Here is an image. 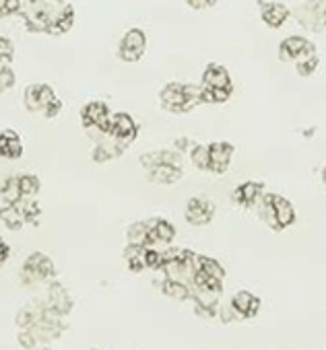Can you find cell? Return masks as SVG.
Segmentation results:
<instances>
[{
  "instance_id": "obj_9",
  "label": "cell",
  "mask_w": 326,
  "mask_h": 350,
  "mask_svg": "<svg viewBox=\"0 0 326 350\" xmlns=\"http://www.w3.org/2000/svg\"><path fill=\"white\" fill-rule=\"evenodd\" d=\"M186 221L195 227H203V225H209L215 217V206L211 200L207 198H201V196H195L188 200L186 204V213H184Z\"/></svg>"
},
{
  "instance_id": "obj_20",
  "label": "cell",
  "mask_w": 326,
  "mask_h": 350,
  "mask_svg": "<svg viewBox=\"0 0 326 350\" xmlns=\"http://www.w3.org/2000/svg\"><path fill=\"white\" fill-rule=\"evenodd\" d=\"M203 85L211 89H221V87H234L231 77L225 66L221 64H209L203 72Z\"/></svg>"
},
{
  "instance_id": "obj_17",
  "label": "cell",
  "mask_w": 326,
  "mask_h": 350,
  "mask_svg": "<svg viewBox=\"0 0 326 350\" xmlns=\"http://www.w3.org/2000/svg\"><path fill=\"white\" fill-rule=\"evenodd\" d=\"M108 118H110V109H108V105L103 101H89L81 109V122H83V126L97 124V126L108 128Z\"/></svg>"
},
{
  "instance_id": "obj_28",
  "label": "cell",
  "mask_w": 326,
  "mask_h": 350,
  "mask_svg": "<svg viewBox=\"0 0 326 350\" xmlns=\"http://www.w3.org/2000/svg\"><path fill=\"white\" fill-rule=\"evenodd\" d=\"M197 270H201V272H205V274H209V276H213V278H219V280L225 278L223 266H221L217 260L207 258V256H199V254H197Z\"/></svg>"
},
{
  "instance_id": "obj_34",
  "label": "cell",
  "mask_w": 326,
  "mask_h": 350,
  "mask_svg": "<svg viewBox=\"0 0 326 350\" xmlns=\"http://www.w3.org/2000/svg\"><path fill=\"white\" fill-rule=\"evenodd\" d=\"M15 81H17L15 70L9 64H0V95L9 91L11 87H15Z\"/></svg>"
},
{
  "instance_id": "obj_35",
  "label": "cell",
  "mask_w": 326,
  "mask_h": 350,
  "mask_svg": "<svg viewBox=\"0 0 326 350\" xmlns=\"http://www.w3.org/2000/svg\"><path fill=\"white\" fill-rule=\"evenodd\" d=\"M23 105L32 113H40V103H38V85H29L23 91Z\"/></svg>"
},
{
  "instance_id": "obj_6",
  "label": "cell",
  "mask_w": 326,
  "mask_h": 350,
  "mask_svg": "<svg viewBox=\"0 0 326 350\" xmlns=\"http://www.w3.org/2000/svg\"><path fill=\"white\" fill-rule=\"evenodd\" d=\"M312 54H316V46L303 36H289L279 44V58L283 62H297Z\"/></svg>"
},
{
  "instance_id": "obj_41",
  "label": "cell",
  "mask_w": 326,
  "mask_h": 350,
  "mask_svg": "<svg viewBox=\"0 0 326 350\" xmlns=\"http://www.w3.org/2000/svg\"><path fill=\"white\" fill-rule=\"evenodd\" d=\"M9 256H11V247L7 245V241L3 237H0V266L9 260Z\"/></svg>"
},
{
  "instance_id": "obj_37",
  "label": "cell",
  "mask_w": 326,
  "mask_h": 350,
  "mask_svg": "<svg viewBox=\"0 0 326 350\" xmlns=\"http://www.w3.org/2000/svg\"><path fill=\"white\" fill-rule=\"evenodd\" d=\"M19 3L21 0H0V17L7 19L19 13Z\"/></svg>"
},
{
  "instance_id": "obj_15",
  "label": "cell",
  "mask_w": 326,
  "mask_h": 350,
  "mask_svg": "<svg viewBox=\"0 0 326 350\" xmlns=\"http://www.w3.org/2000/svg\"><path fill=\"white\" fill-rule=\"evenodd\" d=\"M262 194H264V184H260V182H244L231 192V200L236 204L244 206V208H252V206H256V202L260 200Z\"/></svg>"
},
{
  "instance_id": "obj_12",
  "label": "cell",
  "mask_w": 326,
  "mask_h": 350,
  "mask_svg": "<svg viewBox=\"0 0 326 350\" xmlns=\"http://www.w3.org/2000/svg\"><path fill=\"white\" fill-rule=\"evenodd\" d=\"M260 19L264 25H268L271 29H279L287 23V19L291 17L289 7H285L283 3H264L260 0Z\"/></svg>"
},
{
  "instance_id": "obj_11",
  "label": "cell",
  "mask_w": 326,
  "mask_h": 350,
  "mask_svg": "<svg viewBox=\"0 0 326 350\" xmlns=\"http://www.w3.org/2000/svg\"><path fill=\"white\" fill-rule=\"evenodd\" d=\"M163 109L172 113H186V95H184V83H168L159 93Z\"/></svg>"
},
{
  "instance_id": "obj_38",
  "label": "cell",
  "mask_w": 326,
  "mask_h": 350,
  "mask_svg": "<svg viewBox=\"0 0 326 350\" xmlns=\"http://www.w3.org/2000/svg\"><path fill=\"white\" fill-rule=\"evenodd\" d=\"M19 344H21V348H25V350H34V348L40 346V342H38V338L32 334V329H21V332H19Z\"/></svg>"
},
{
  "instance_id": "obj_22",
  "label": "cell",
  "mask_w": 326,
  "mask_h": 350,
  "mask_svg": "<svg viewBox=\"0 0 326 350\" xmlns=\"http://www.w3.org/2000/svg\"><path fill=\"white\" fill-rule=\"evenodd\" d=\"M42 315H44V305H42L40 299H38L36 303H32V305H25V307L17 313V325H19V329L32 327L36 321L42 319Z\"/></svg>"
},
{
  "instance_id": "obj_29",
  "label": "cell",
  "mask_w": 326,
  "mask_h": 350,
  "mask_svg": "<svg viewBox=\"0 0 326 350\" xmlns=\"http://www.w3.org/2000/svg\"><path fill=\"white\" fill-rule=\"evenodd\" d=\"M19 188H21V196L23 198H36L40 188H42V184H40L38 175L25 173V175H19Z\"/></svg>"
},
{
  "instance_id": "obj_4",
  "label": "cell",
  "mask_w": 326,
  "mask_h": 350,
  "mask_svg": "<svg viewBox=\"0 0 326 350\" xmlns=\"http://www.w3.org/2000/svg\"><path fill=\"white\" fill-rule=\"evenodd\" d=\"M108 132H110L112 138L118 140V144L122 148H126L130 142H134V138L138 134V126H136V122H134V118L130 113L120 111V113H114V116L108 118Z\"/></svg>"
},
{
  "instance_id": "obj_16",
  "label": "cell",
  "mask_w": 326,
  "mask_h": 350,
  "mask_svg": "<svg viewBox=\"0 0 326 350\" xmlns=\"http://www.w3.org/2000/svg\"><path fill=\"white\" fill-rule=\"evenodd\" d=\"M27 329H32V334L38 338L40 344H48L50 340H56V338L62 336L64 323H62V319H48V317H42L40 321H36V323H34L32 327H27Z\"/></svg>"
},
{
  "instance_id": "obj_36",
  "label": "cell",
  "mask_w": 326,
  "mask_h": 350,
  "mask_svg": "<svg viewBox=\"0 0 326 350\" xmlns=\"http://www.w3.org/2000/svg\"><path fill=\"white\" fill-rule=\"evenodd\" d=\"M15 58V44L5 38V36H0V64H11Z\"/></svg>"
},
{
  "instance_id": "obj_8",
  "label": "cell",
  "mask_w": 326,
  "mask_h": 350,
  "mask_svg": "<svg viewBox=\"0 0 326 350\" xmlns=\"http://www.w3.org/2000/svg\"><path fill=\"white\" fill-rule=\"evenodd\" d=\"M147 229H149V235H147V247H166L174 241L176 237V229L170 221L166 219H151L147 221Z\"/></svg>"
},
{
  "instance_id": "obj_43",
  "label": "cell",
  "mask_w": 326,
  "mask_h": 350,
  "mask_svg": "<svg viewBox=\"0 0 326 350\" xmlns=\"http://www.w3.org/2000/svg\"><path fill=\"white\" fill-rule=\"evenodd\" d=\"M93 350H99V348H93Z\"/></svg>"
},
{
  "instance_id": "obj_31",
  "label": "cell",
  "mask_w": 326,
  "mask_h": 350,
  "mask_svg": "<svg viewBox=\"0 0 326 350\" xmlns=\"http://www.w3.org/2000/svg\"><path fill=\"white\" fill-rule=\"evenodd\" d=\"M147 235H149V229L145 221H136L126 229V239L130 245H147Z\"/></svg>"
},
{
  "instance_id": "obj_24",
  "label": "cell",
  "mask_w": 326,
  "mask_h": 350,
  "mask_svg": "<svg viewBox=\"0 0 326 350\" xmlns=\"http://www.w3.org/2000/svg\"><path fill=\"white\" fill-rule=\"evenodd\" d=\"M161 291H163V295H168L172 299H178V301L190 299V295H192V286H188L184 282H178V280H170V278H163Z\"/></svg>"
},
{
  "instance_id": "obj_13",
  "label": "cell",
  "mask_w": 326,
  "mask_h": 350,
  "mask_svg": "<svg viewBox=\"0 0 326 350\" xmlns=\"http://www.w3.org/2000/svg\"><path fill=\"white\" fill-rule=\"evenodd\" d=\"M238 315V319H252L258 315L260 311V299L256 295H252L250 291H240L234 295L231 303H229Z\"/></svg>"
},
{
  "instance_id": "obj_7",
  "label": "cell",
  "mask_w": 326,
  "mask_h": 350,
  "mask_svg": "<svg viewBox=\"0 0 326 350\" xmlns=\"http://www.w3.org/2000/svg\"><path fill=\"white\" fill-rule=\"evenodd\" d=\"M44 307L52 309L54 313H58L60 317L68 315L71 309H73V299L68 295V291L60 284V282H50L48 284V291L42 299Z\"/></svg>"
},
{
  "instance_id": "obj_10",
  "label": "cell",
  "mask_w": 326,
  "mask_h": 350,
  "mask_svg": "<svg viewBox=\"0 0 326 350\" xmlns=\"http://www.w3.org/2000/svg\"><path fill=\"white\" fill-rule=\"evenodd\" d=\"M234 144L225 142V140H219V142H211L209 144V157H211V163H209V171L211 173H225L231 165V159H234Z\"/></svg>"
},
{
  "instance_id": "obj_18",
  "label": "cell",
  "mask_w": 326,
  "mask_h": 350,
  "mask_svg": "<svg viewBox=\"0 0 326 350\" xmlns=\"http://www.w3.org/2000/svg\"><path fill=\"white\" fill-rule=\"evenodd\" d=\"M23 154V142L21 136L15 130H3L0 132V157L15 161Z\"/></svg>"
},
{
  "instance_id": "obj_32",
  "label": "cell",
  "mask_w": 326,
  "mask_h": 350,
  "mask_svg": "<svg viewBox=\"0 0 326 350\" xmlns=\"http://www.w3.org/2000/svg\"><path fill=\"white\" fill-rule=\"evenodd\" d=\"M318 66H320V58H318V54H312V56H305L295 62V72L299 77H312Z\"/></svg>"
},
{
  "instance_id": "obj_5",
  "label": "cell",
  "mask_w": 326,
  "mask_h": 350,
  "mask_svg": "<svg viewBox=\"0 0 326 350\" xmlns=\"http://www.w3.org/2000/svg\"><path fill=\"white\" fill-rule=\"evenodd\" d=\"M147 50V33L142 29H128L118 46V58L124 62H136L145 56Z\"/></svg>"
},
{
  "instance_id": "obj_2",
  "label": "cell",
  "mask_w": 326,
  "mask_h": 350,
  "mask_svg": "<svg viewBox=\"0 0 326 350\" xmlns=\"http://www.w3.org/2000/svg\"><path fill=\"white\" fill-rule=\"evenodd\" d=\"M56 274V268H54V262L42 254V252H34L25 264H23V270H21V280L23 284L27 286H38V284H44L48 280H52Z\"/></svg>"
},
{
  "instance_id": "obj_25",
  "label": "cell",
  "mask_w": 326,
  "mask_h": 350,
  "mask_svg": "<svg viewBox=\"0 0 326 350\" xmlns=\"http://www.w3.org/2000/svg\"><path fill=\"white\" fill-rule=\"evenodd\" d=\"M145 254H147V247L145 245H130L124 250V258L128 262V268L132 272H140L147 268V262H145Z\"/></svg>"
},
{
  "instance_id": "obj_3",
  "label": "cell",
  "mask_w": 326,
  "mask_h": 350,
  "mask_svg": "<svg viewBox=\"0 0 326 350\" xmlns=\"http://www.w3.org/2000/svg\"><path fill=\"white\" fill-rule=\"evenodd\" d=\"M295 19L308 31H322L326 27V0H305L295 9Z\"/></svg>"
},
{
  "instance_id": "obj_27",
  "label": "cell",
  "mask_w": 326,
  "mask_h": 350,
  "mask_svg": "<svg viewBox=\"0 0 326 350\" xmlns=\"http://www.w3.org/2000/svg\"><path fill=\"white\" fill-rule=\"evenodd\" d=\"M201 87H203V91H201L203 103H225L234 95V87H221V89H211L205 85H201Z\"/></svg>"
},
{
  "instance_id": "obj_40",
  "label": "cell",
  "mask_w": 326,
  "mask_h": 350,
  "mask_svg": "<svg viewBox=\"0 0 326 350\" xmlns=\"http://www.w3.org/2000/svg\"><path fill=\"white\" fill-rule=\"evenodd\" d=\"M186 5L195 11H203V9H211L215 5V0H186Z\"/></svg>"
},
{
  "instance_id": "obj_39",
  "label": "cell",
  "mask_w": 326,
  "mask_h": 350,
  "mask_svg": "<svg viewBox=\"0 0 326 350\" xmlns=\"http://www.w3.org/2000/svg\"><path fill=\"white\" fill-rule=\"evenodd\" d=\"M217 317H219L223 323H231L234 319H238V315H236V311H234V307H231V305H219V309H217Z\"/></svg>"
},
{
  "instance_id": "obj_26",
  "label": "cell",
  "mask_w": 326,
  "mask_h": 350,
  "mask_svg": "<svg viewBox=\"0 0 326 350\" xmlns=\"http://www.w3.org/2000/svg\"><path fill=\"white\" fill-rule=\"evenodd\" d=\"M0 198H3L5 204H17L23 196H21V188H19V178H7L5 184L0 186Z\"/></svg>"
},
{
  "instance_id": "obj_14",
  "label": "cell",
  "mask_w": 326,
  "mask_h": 350,
  "mask_svg": "<svg viewBox=\"0 0 326 350\" xmlns=\"http://www.w3.org/2000/svg\"><path fill=\"white\" fill-rule=\"evenodd\" d=\"M182 175H184L182 167L170 165V163H159V165H153V167L147 169V178L153 184H166V186H170V184L180 182Z\"/></svg>"
},
{
  "instance_id": "obj_33",
  "label": "cell",
  "mask_w": 326,
  "mask_h": 350,
  "mask_svg": "<svg viewBox=\"0 0 326 350\" xmlns=\"http://www.w3.org/2000/svg\"><path fill=\"white\" fill-rule=\"evenodd\" d=\"M56 93L50 85L46 83H38V103H40V113H44L54 101H56Z\"/></svg>"
},
{
  "instance_id": "obj_30",
  "label": "cell",
  "mask_w": 326,
  "mask_h": 350,
  "mask_svg": "<svg viewBox=\"0 0 326 350\" xmlns=\"http://www.w3.org/2000/svg\"><path fill=\"white\" fill-rule=\"evenodd\" d=\"M190 163L199 169V171H209V144H195L190 148Z\"/></svg>"
},
{
  "instance_id": "obj_19",
  "label": "cell",
  "mask_w": 326,
  "mask_h": 350,
  "mask_svg": "<svg viewBox=\"0 0 326 350\" xmlns=\"http://www.w3.org/2000/svg\"><path fill=\"white\" fill-rule=\"evenodd\" d=\"M273 208H275V221H277V229L283 231L287 227H291L295 223V208L293 204L279 196V194H273Z\"/></svg>"
},
{
  "instance_id": "obj_23",
  "label": "cell",
  "mask_w": 326,
  "mask_h": 350,
  "mask_svg": "<svg viewBox=\"0 0 326 350\" xmlns=\"http://www.w3.org/2000/svg\"><path fill=\"white\" fill-rule=\"evenodd\" d=\"M0 221H3V225L11 231H19L23 225H25V219L19 211L17 204H5L0 206Z\"/></svg>"
},
{
  "instance_id": "obj_1",
  "label": "cell",
  "mask_w": 326,
  "mask_h": 350,
  "mask_svg": "<svg viewBox=\"0 0 326 350\" xmlns=\"http://www.w3.org/2000/svg\"><path fill=\"white\" fill-rule=\"evenodd\" d=\"M17 15L23 17L32 33H48L58 19L75 15V11L64 0H21Z\"/></svg>"
},
{
  "instance_id": "obj_21",
  "label": "cell",
  "mask_w": 326,
  "mask_h": 350,
  "mask_svg": "<svg viewBox=\"0 0 326 350\" xmlns=\"http://www.w3.org/2000/svg\"><path fill=\"white\" fill-rule=\"evenodd\" d=\"M122 150H124V148L118 144V140L112 138V136H108V138H103L101 142L95 144V148H93V152H91V159H93L95 163H108V161H112V159H118V157L122 154Z\"/></svg>"
},
{
  "instance_id": "obj_42",
  "label": "cell",
  "mask_w": 326,
  "mask_h": 350,
  "mask_svg": "<svg viewBox=\"0 0 326 350\" xmlns=\"http://www.w3.org/2000/svg\"><path fill=\"white\" fill-rule=\"evenodd\" d=\"M34 350H52V348H48L46 344H40V346H38V348H34Z\"/></svg>"
}]
</instances>
